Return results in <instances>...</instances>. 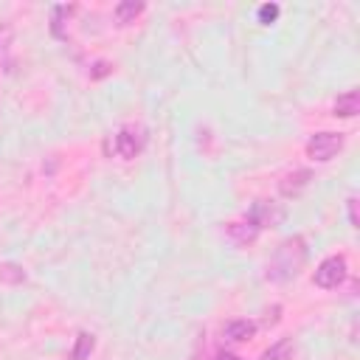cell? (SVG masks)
<instances>
[{
	"label": "cell",
	"instance_id": "1",
	"mask_svg": "<svg viewBox=\"0 0 360 360\" xmlns=\"http://www.w3.org/2000/svg\"><path fill=\"white\" fill-rule=\"evenodd\" d=\"M304 259H307L304 239H301V236L284 239V242L276 248V253H273V259H270V264H267V278H273V281H287V278H292V276L301 270Z\"/></svg>",
	"mask_w": 360,
	"mask_h": 360
},
{
	"label": "cell",
	"instance_id": "2",
	"mask_svg": "<svg viewBox=\"0 0 360 360\" xmlns=\"http://www.w3.org/2000/svg\"><path fill=\"white\" fill-rule=\"evenodd\" d=\"M346 270H349V264H346L343 256H329V259H323V262L315 267L312 281H315L321 290H335V287L343 284Z\"/></svg>",
	"mask_w": 360,
	"mask_h": 360
},
{
	"label": "cell",
	"instance_id": "3",
	"mask_svg": "<svg viewBox=\"0 0 360 360\" xmlns=\"http://www.w3.org/2000/svg\"><path fill=\"white\" fill-rule=\"evenodd\" d=\"M343 146V135L340 132H315L309 141H307V155L318 163H326L332 160Z\"/></svg>",
	"mask_w": 360,
	"mask_h": 360
},
{
	"label": "cell",
	"instance_id": "4",
	"mask_svg": "<svg viewBox=\"0 0 360 360\" xmlns=\"http://www.w3.org/2000/svg\"><path fill=\"white\" fill-rule=\"evenodd\" d=\"M143 143H146L143 129H138V127H121L115 132V138H112V152H118L121 158L129 160V158H135L143 149Z\"/></svg>",
	"mask_w": 360,
	"mask_h": 360
},
{
	"label": "cell",
	"instance_id": "5",
	"mask_svg": "<svg viewBox=\"0 0 360 360\" xmlns=\"http://www.w3.org/2000/svg\"><path fill=\"white\" fill-rule=\"evenodd\" d=\"M284 217V211L267 200H256L250 208H248V222H253L256 228H267V225H278Z\"/></svg>",
	"mask_w": 360,
	"mask_h": 360
},
{
	"label": "cell",
	"instance_id": "6",
	"mask_svg": "<svg viewBox=\"0 0 360 360\" xmlns=\"http://www.w3.org/2000/svg\"><path fill=\"white\" fill-rule=\"evenodd\" d=\"M309 180H312V172H309V169H295V172L284 174V180L278 183V191H281L284 197H298V194L309 186Z\"/></svg>",
	"mask_w": 360,
	"mask_h": 360
},
{
	"label": "cell",
	"instance_id": "7",
	"mask_svg": "<svg viewBox=\"0 0 360 360\" xmlns=\"http://www.w3.org/2000/svg\"><path fill=\"white\" fill-rule=\"evenodd\" d=\"M335 115H340V118H352V115H357L360 112V93L357 90H346L343 96H338V101H335Z\"/></svg>",
	"mask_w": 360,
	"mask_h": 360
},
{
	"label": "cell",
	"instance_id": "8",
	"mask_svg": "<svg viewBox=\"0 0 360 360\" xmlns=\"http://www.w3.org/2000/svg\"><path fill=\"white\" fill-rule=\"evenodd\" d=\"M253 335H256V323L253 321H231L225 326V340H231V343H242V340H248Z\"/></svg>",
	"mask_w": 360,
	"mask_h": 360
},
{
	"label": "cell",
	"instance_id": "9",
	"mask_svg": "<svg viewBox=\"0 0 360 360\" xmlns=\"http://www.w3.org/2000/svg\"><path fill=\"white\" fill-rule=\"evenodd\" d=\"M256 233H259V228L253 225V222H231L228 225V236L233 239V242H239V245H248V242H253L256 239Z\"/></svg>",
	"mask_w": 360,
	"mask_h": 360
},
{
	"label": "cell",
	"instance_id": "10",
	"mask_svg": "<svg viewBox=\"0 0 360 360\" xmlns=\"http://www.w3.org/2000/svg\"><path fill=\"white\" fill-rule=\"evenodd\" d=\"M141 11H143V3L124 0V3H118V6H115V20H118L121 25H127V22H132V20H135Z\"/></svg>",
	"mask_w": 360,
	"mask_h": 360
},
{
	"label": "cell",
	"instance_id": "11",
	"mask_svg": "<svg viewBox=\"0 0 360 360\" xmlns=\"http://www.w3.org/2000/svg\"><path fill=\"white\" fill-rule=\"evenodd\" d=\"M93 346H96L93 335H90V332H79V335H76V346H73V352H70V360H87L90 352H93Z\"/></svg>",
	"mask_w": 360,
	"mask_h": 360
},
{
	"label": "cell",
	"instance_id": "12",
	"mask_svg": "<svg viewBox=\"0 0 360 360\" xmlns=\"http://www.w3.org/2000/svg\"><path fill=\"white\" fill-rule=\"evenodd\" d=\"M290 352H292V340L290 338H281L278 343H273L270 349L262 352V360H287Z\"/></svg>",
	"mask_w": 360,
	"mask_h": 360
},
{
	"label": "cell",
	"instance_id": "13",
	"mask_svg": "<svg viewBox=\"0 0 360 360\" xmlns=\"http://www.w3.org/2000/svg\"><path fill=\"white\" fill-rule=\"evenodd\" d=\"M0 278H3V281L17 284V281H22V278H25V273H22L17 264H3V267H0Z\"/></svg>",
	"mask_w": 360,
	"mask_h": 360
},
{
	"label": "cell",
	"instance_id": "14",
	"mask_svg": "<svg viewBox=\"0 0 360 360\" xmlns=\"http://www.w3.org/2000/svg\"><path fill=\"white\" fill-rule=\"evenodd\" d=\"M276 17H278V6H276V3H264V6L259 8V22H262V25L276 22Z\"/></svg>",
	"mask_w": 360,
	"mask_h": 360
},
{
	"label": "cell",
	"instance_id": "15",
	"mask_svg": "<svg viewBox=\"0 0 360 360\" xmlns=\"http://www.w3.org/2000/svg\"><path fill=\"white\" fill-rule=\"evenodd\" d=\"M70 11H73V6H56V8H53V25H51V28H53L56 37H65V31H62V17L70 14Z\"/></svg>",
	"mask_w": 360,
	"mask_h": 360
},
{
	"label": "cell",
	"instance_id": "16",
	"mask_svg": "<svg viewBox=\"0 0 360 360\" xmlns=\"http://www.w3.org/2000/svg\"><path fill=\"white\" fill-rule=\"evenodd\" d=\"M11 34H14V31H11V25H6V22H3V25H0V53L8 48V42H11Z\"/></svg>",
	"mask_w": 360,
	"mask_h": 360
},
{
	"label": "cell",
	"instance_id": "17",
	"mask_svg": "<svg viewBox=\"0 0 360 360\" xmlns=\"http://www.w3.org/2000/svg\"><path fill=\"white\" fill-rule=\"evenodd\" d=\"M349 222H352V228H360V222H357V197H349Z\"/></svg>",
	"mask_w": 360,
	"mask_h": 360
},
{
	"label": "cell",
	"instance_id": "18",
	"mask_svg": "<svg viewBox=\"0 0 360 360\" xmlns=\"http://www.w3.org/2000/svg\"><path fill=\"white\" fill-rule=\"evenodd\" d=\"M110 70H112V68H110L107 62H96V70H93L90 76H93V79H101V76H107Z\"/></svg>",
	"mask_w": 360,
	"mask_h": 360
},
{
	"label": "cell",
	"instance_id": "19",
	"mask_svg": "<svg viewBox=\"0 0 360 360\" xmlns=\"http://www.w3.org/2000/svg\"><path fill=\"white\" fill-rule=\"evenodd\" d=\"M219 360H242V357H236V354H222Z\"/></svg>",
	"mask_w": 360,
	"mask_h": 360
}]
</instances>
